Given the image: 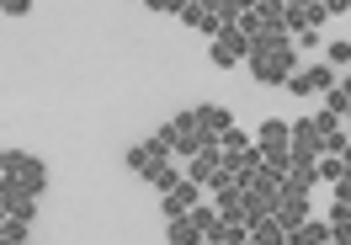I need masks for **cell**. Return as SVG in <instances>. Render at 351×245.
I'll use <instances>...</instances> for the list:
<instances>
[{
	"label": "cell",
	"mask_w": 351,
	"mask_h": 245,
	"mask_svg": "<svg viewBox=\"0 0 351 245\" xmlns=\"http://www.w3.org/2000/svg\"><path fill=\"white\" fill-rule=\"evenodd\" d=\"M197 202H202V187L181 176V181L171 187V192H165V219H181V213H192Z\"/></svg>",
	"instance_id": "obj_7"
},
{
	"label": "cell",
	"mask_w": 351,
	"mask_h": 245,
	"mask_svg": "<svg viewBox=\"0 0 351 245\" xmlns=\"http://www.w3.org/2000/svg\"><path fill=\"white\" fill-rule=\"evenodd\" d=\"M245 240H250V229H245V224H229V219L208 235V245H245Z\"/></svg>",
	"instance_id": "obj_20"
},
{
	"label": "cell",
	"mask_w": 351,
	"mask_h": 245,
	"mask_svg": "<svg viewBox=\"0 0 351 245\" xmlns=\"http://www.w3.org/2000/svg\"><path fill=\"white\" fill-rule=\"evenodd\" d=\"M245 245H287V229L277 219H261L256 229H250V240H245Z\"/></svg>",
	"instance_id": "obj_16"
},
{
	"label": "cell",
	"mask_w": 351,
	"mask_h": 245,
	"mask_svg": "<svg viewBox=\"0 0 351 245\" xmlns=\"http://www.w3.org/2000/svg\"><path fill=\"white\" fill-rule=\"evenodd\" d=\"M287 150H293V160H304V165H314L319 160V128L314 123H293V134H287Z\"/></svg>",
	"instance_id": "obj_6"
},
{
	"label": "cell",
	"mask_w": 351,
	"mask_h": 245,
	"mask_svg": "<svg viewBox=\"0 0 351 245\" xmlns=\"http://www.w3.org/2000/svg\"><path fill=\"white\" fill-rule=\"evenodd\" d=\"M5 176L22 187L27 198H43L48 192V165L38 155H22V150H5Z\"/></svg>",
	"instance_id": "obj_2"
},
{
	"label": "cell",
	"mask_w": 351,
	"mask_h": 245,
	"mask_svg": "<svg viewBox=\"0 0 351 245\" xmlns=\"http://www.w3.org/2000/svg\"><path fill=\"white\" fill-rule=\"evenodd\" d=\"M192 112H197V128H202V134H213V139H219L223 128L234 123V112L219 107V102H202V107H192Z\"/></svg>",
	"instance_id": "obj_9"
},
{
	"label": "cell",
	"mask_w": 351,
	"mask_h": 245,
	"mask_svg": "<svg viewBox=\"0 0 351 245\" xmlns=\"http://www.w3.org/2000/svg\"><path fill=\"white\" fill-rule=\"evenodd\" d=\"M208 59H213L219 69L245 65V59H250V38H245L240 27H219V32H213V43H208Z\"/></svg>",
	"instance_id": "obj_3"
},
{
	"label": "cell",
	"mask_w": 351,
	"mask_h": 245,
	"mask_svg": "<svg viewBox=\"0 0 351 245\" xmlns=\"http://www.w3.org/2000/svg\"><path fill=\"white\" fill-rule=\"evenodd\" d=\"M256 5H261L266 16H282V11H287V0H256Z\"/></svg>",
	"instance_id": "obj_29"
},
{
	"label": "cell",
	"mask_w": 351,
	"mask_h": 245,
	"mask_svg": "<svg viewBox=\"0 0 351 245\" xmlns=\"http://www.w3.org/2000/svg\"><path fill=\"white\" fill-rule=\"evenodd\" d=\"M325 65H330V69H351V43H346V38H335V43H330Z\"/></svg>",
	"instance_id": "obj_23"
},
{
	"label": "cell",
	"mask_w": 351,
	"mask_h": 245,
	"mask_svg": "<svg viewBox=\"0 0 351 245\" xmlns=\"http://www.w3.org/2000/svg\"><path fill=\"white\" fill-rule=\"evenodd\" d=\"M181 176H186V171H181L176 160H171V165H149V171H144V181H149V187L160 192V198H165V192H171V187H176Z\"/></svg>",
	"instance_id": "obj_14"
},
{
	"label": "cell",
	"mask_w": 351,
	"mask_h": 245,
	"mask_svg": "<svg viewBox=\"0 0 351 245\" xmlns=\"http://www.w3.org/2000/svg\"><path fill=\"white\" fill-rule=\"evenodd\" d=\"M271 219L282 224V229H298V224L308 219V192H298V187H277V213H271Z\"/></svg>",
	"instance_id": "obj_5"
},
{
	"label": "cell",
	"mask_w": 351,
	"mask_h": 245,
	"mask_svg": "<svg viewBox=\"0 0 351 245\" xmlns=\"http://www.w3.org/2000/svg\"><path fill=\"white\" fill-rule=\"evenodd\" d=\"M341 123H351V107H346V112H341Z\"/></svg>",
	"instance_id": "obj_33"
},
{
	"label": "cell",
	"mask_w": 351,
	"mask_h": 245,
	"mask_svg": "<svg viewBox=\"0 0 351 245\" xmlns=\"http://www.w3.org/2000/svg\"><path fill=\"white\" fill-rule=\"evenodd\" d=\"M314 165H319V181H330V187H335V181L346 176V160H341V155H319Z\"/></svg>",
	"instance_id": "obj_22"
},
{
	"label": "cell",
	"mask_w": 351,
	"mask_h": 245,
	"mask_svg": "<svg viewBox=\"0 0 351 245\" xmlns=\"http://www.w3.org/2000/svg\"><path fill=\"white\" fill-rule=\"evenodd\" d=\"M0 11H5V16H27V11H32V0H0Z\"/></svg>",
	"instance_id": "obj_27"
},
{
	"label": "cell",
	"mask_w": 351,
	"mask_h": 245,
	"mask_svg": "<svg viewBox=\"0 0 351 245\" xmlns=\"http://www.w3.org/2000/svg\"><path fill=\"white\" fill-rule=\"evenodd\" d=\"M250 144H256V139L245 134V128H234V123H229V128H223V134H219V150H223V160H234V155H245V150H250Z\"/></svg>",
	"instance_id": "obj_15"
},
{
	"label": "cell",
	"mask_w": 351,
	"mask_h": 245,
	"mask_svg": "<svg viewBox=\"0 0 351 245\" xmlns=\"http://www.w3.org/2000/svg\"><path fill=\"white\" fill-rule=\"evenodd\" d=\"M287 187H298V192H314V187H319V165H304V160H293V171H287Z\"/></svg>",
	"instance_id": "obj_18"
},
{
	"label": "cell",
	"mask_w": 351,
	"mask_h": 245,
	"mask_svg": "<svg viewBox=\"0 0 351 245\" xmlns=\"http://www.w3.org/2000/svg\"><path fill=\"white\" fill-rule=\"evenodd\" d=\"M0 176H5V150H0Z\"/></svg>",
	"instance_id": "obj_32"
},
{
	"label": "cell",
	"mask_w": 351,
	"mask_h": 245,
	"mask_svg": "<svg viewBox=\"0 0 351 245\" xmlns=\"http://www.w3.org/2000/svg\"><path fill=\"white\" fill-rule=\"evenodd\" d=\"M330 240V219H304L298 229H287V245H325Z\"/></svg>",
	"instance_id": "obj_11"
},
{
	"label": "cell",
	"mask_w": 351,
	"mask_h": 245,
	"mask_svg": "<svg viewBox=\"0 0 351 245\" xmlns=\"http://www.w3.org/2000/svg\"><path fill=\"white\" fill-rule=\"evenodd\" d=\"M181 171H186V181H197V187H219V181H229V165H223L219 144H213V150H197L192 165H181Z\"/></svg>",
	"instance_id": "obj_4"
},
{
	"label": "cell",
	"mask_w": 351,
	"mask_h": 245,
	"mask_svg": "<svg viewBox=\"0 0 351 245\" xmlns=\"http://www.w3.org/2000/svg\"><path fill=\"white\" fill-rule=\"evenodd\" d=\"M245 69H250L261 86H287V80L298 75V43L277 48V54H250V59H245Z\"/></svg>",
	"instance_id": "obj_1"
},
{
	"label": "cell",
	"mask_w": 351,
	"mask_h": 245,
	"mask_svg": "<svg viewBox=\"0 0 351 245\" xmlns=\"http://www.w3.org/2000/svg\"><path fill=\"white\" fill-rule=\"evenodd\" d=\"M298 75H304L308 96H325V91H335V86H341V69H330V65H304Z\"/></svg>",
	"instance_id": "obj_10"
},
{
	"label": "cell",
	"mask_w": 351,
	"mask_h": 245,
	"mask_svg": "<svg viewBox=\"0 0 351 245\" xmlns=\"http://www.w3.org/2000/svg\"><path fill=\"white\" fill-rule=\"evenodd\" d=\"M144 155H149V165H171V160H176V144L165 134H149V139H144Z\"/></svg>",
	"instance_id": "obj_17"
},
{
	"label": "cell",
	"mask_w": 351,
	"mask_h": 245,
	"mask_svg": "<svg viewBox=\"0 0 351 245\" xmlns=\"http://www.w3.org/2000/svg\"><path fill=\"white\" fill-rule=\"evenodd\" d=\"M308 123H314L319 134H330V128H341V117H335V112H330V107H319V112H314V117H308Z\"/></svg>",
	"instance_id": "obj_24"
},
{
	"label": "cell",
	"mask_w": 351,
	"mask_h": 245,
	"mask_svg": "<svg viewBox=\"0 0 351 245\" xmlns=\"http://www.w3.org/2000/svg\"><path fill=\"white\" fill-rule=\"evenodd\" d=\"M213 192V208H219V219H229V224H245V192L234 187V181H219V187H208Z\"/></svg>",
	"instance_id": "obj_8"
},
{
	"label": "cell",
	"mask_w": 351,
	"mask_h": 245,
	"mask_svg": "<svg viewBox=\"0 0 351 245\" xmlns=\"http://www.w3.org/2000/svg\"><path fill=\"white\" fill-rule=\"evenodd\" d=\"M319 5H325V16H346L351 11V0H319Z\"/></svg>",
	"instance_id": "obj_28"
},
{
	"label": "cell",
	"mask_w": 351,
	"mask_h": 245,
	"mask_svg": "<svg viewBox=\"0 0 351 245\" xmlns=\"http://www.w3.org/2000/svg\"><path fill=\"white\" fill-rule=\"evenodd\" d=\"M144 5L160 11V16H181V5H186V0H144Z\"/></svg>",
	"instance_id": "obj_25"
},
{
	"label": "cell",
	"mask_w": 351,
	"mask_h": 245,
	"mask_svg": "<svg viewBox=\"0 0 351 245\" xmlns=\"http://www.w3.org/2000/svg\"><path fill=\"white\" fill-rule=\"evenodd\" d=\"M128 165H133V171H138V176L149 171V155H144V144H133V150H128Z\"/></svg>",
	"instance_id": "obj_26"
},
{
	"label": "cell",
	"mask_w": 351,
	"mask_h": 245,
	"mask_svg": "<svg viewBox=\"0 0 351 245\" xmlns=\"http://www.w3.org/2000/svg\"><path fill=\"white\" fill-rule=\"evenodd\" d=\"M341 96H346V102H351V75H346V80H341Z\"/></svg>",
	"instance_id": "obj_30"
},
{
	"label": "cell",
	"mask_w": 351,
	"mask_h": 245,
	"mask_svg": "<svg viewBox=\"0 0 351 245\" xmlns=\"http://www.w3.org/2000/svg\"><path fill=\"white\" fill-rule=\"evenodd\" d=\"M186 219H192V224H197V229H202V235H213V229H219V208H213V202H197V208H192V213H186Z\"/></svg>",
	"instance_id": "obj_21"
},
{
	"label": "cell",
	"mask_w": 351,
	"mask_h": 245,
	"mask_svg": "<svg viewBox=\"0 0 351 245\" xmlns=\"http://www.w3.org/2000/svg\"><path fill=\"white\" fill-rule=\"evenodd\" d=\"M165 240H171V245H208V235H202L197 224L181 213V219H171V224H165Z\"/></svg>",
	"instance_id": "obj_13"
},
{
	"label": "cell",
	"mask_w": 351,
	"mask_h": 245,
	"mask_svg": "<svg viewBox=\"0 0 351 245\" xmlns=\"http://www.w3.org/2000/svg\"><path fill=\"white\" fill-rule=\"evenodd\" d=\"M181 22L197 27V32H208V38L223 27V22H219V11H208V5H197V0H186V5H181Z\"/></svg>",
	"instance_id": "obj_12"
},
{
	"label": "cell",
	"mask_w": 351,
	"mask_h": 245,
	"mask_svg": "<svg viewBox=\"0 0 351 245\" xmlns=\"http://www.w3.org/2000/svg\"><path fill=\"white\" fill-rule=\"evenodd\" d=\"M0 245H22V240H11V235H5V229H0Z\"/></svg>",
	"instance_id": "obj_31"
},
{
	"label": "cell",
	"mask_w": 351,
	"mask_h": 245,
	"mask_svg": "<svg viewBox=\"0 0 351 245\" xmlns=\"http://www.w3.org/2000/svg\"><path fill=\"white\" fill-rule=\"evenodd\" d=\"M287 134H293V123H287V117H266L256 144H266V150H271V144H287Z\"/></svg>",
	"instance_id": "obj_19"
}]
</instances>
